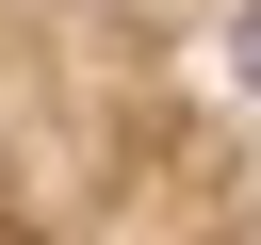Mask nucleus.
Instances as JSON below:
<instances>
[{
    "label": "nucleus",
    "instance_id": "nucleus-1",
    "mask_svg": "<svg viewBox=\"0 0 261 245\" xmlns=\"http://www.w3.org/2000/svg\"><path fill=\"white\" fill-rule=\"evenodd\" d=\"M0 245H261V0H0Z\"/></svg>",
    "mask_w": 261,
    "mask_h": 245
}]
</instances>
